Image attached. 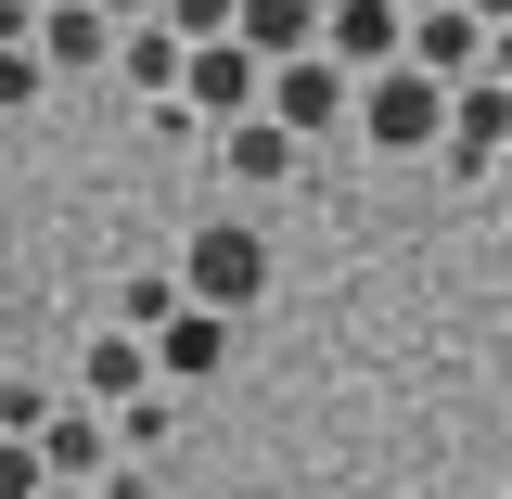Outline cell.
Masks as SVG:
<instances>
[{"label":"cell","instance_id":"obj_3","mask_svg":"<svg viewBox=\"0 0 512 499\" xmlns=\"http://www.w3.org/2000/svg\"><path fill=\"white\" fill-rule=\"evenodd\" d=\"M256 103H269V116L295 128V141H320V128H346V116H359V77H346L333 52H282Z\"/></svg>","mask_w":512,"mask_h":499},{"label":"cell","instance_id":"obj_28","mask_svg":"<svg viewBox=\"0 0 512 499\" xmlns=\"http://www.w3.org/2000/svg\"><path fill=\"white\" fill-rule=\"evenodd\" d=\"M397 13H436V0H397Z\"/></svg>","mask_w":512,"mask_h":499},{"label":"cell","instance_id":"obj_23","mask_svg":"<svg viewBox=\"0 0 512 499\" xmlns=\"http://www.w3.org/2000/svg\"><path fill=\"white\" fill-rule=\"evenodd\" d=\"M487 77H512V26H487Z\"/></svg>","mask_w":512,"mask_h":499},{"label":"cell","instance_id":"obj_10","mask_svg":"<svg viewBox=\"0 0 512 499\" xmlns=\"http://www.w3.org/2000/svg\"><path fill=\"white\" fill-rule=\"evenodd\" d=\"M141 384H154V333L103 320V333L77 346V397H90V410H116V397H141Z\"/></svg>","mask_w":512,"mask_h":499},{"label":"cell","instance_id":"obj_26","mask_svg":"<svg viewBox=\"0 0 512 499\" xmlns=\"http://www.w3.org/2000/svg\"><path fill=\"white\" fill-rule=\"evenodd\" d=\"M39 499H103V487H39Z\"/></svg>","mask_w":512,"mask_h":499},{"label":"cell","instance_id":"obj_11","mask_svg":"<svg viewBox=\"0 0 512 499\" xmlns=\"http://www.w3.org/2000/svg\"><path fill=\"white\" fill-rule=\"evenodd\" d=\"M116 77L141 90V103H180V77H192V39L167 26V13H141V26H116Z\"/></svg>","mask_w":512,"mask_h":499},{"label":"cell","instance_id":"obj_25","mask_svg":"<svg viewBox=\"0 0 512 499\" xmlns=\"http://www.w3.org/2000/svg\"><path fill=\"white\" fill-rule=\"evenodd\" d=\"M474 13H487V26H512V0H474Z\"/></svg>","mask_w":512,"mask_h":499},{"label":"cell","instance_id":"obj_5","mask_svg":"<svg viewBox=\"0 0 512 499\" xmlns=\"http://www.w3.org/2000/svg\"><path fill=\"white\" fill-rule=\"evenodd\" d=\"M436 154L461 167V180L500 167V154H512V77H461V90H448V141H436Z\"/></svg>","mask_w":512,"mask_h":499},{"label":"cell","instance_id":"obj_9","mask_svg":"<svg viewBox=\"0 0 512 499\" xmlns=\"http://www.w3.org/2000/svg\"><path fill=\"white\" fill-rule=\"evenodd\" d=\"M231 333H244L231 308H180L167 333H154V384H218L231 372Z\"/></svg>","mask_w":512,"mask_h":499},{"label":"cell","instance_id":"obj_7","mask_svg":"<svg viewBox=\"0 0 512 499\" xmlns=\"http://www.w3.org/2000/svg\"><path fill=\"white\" fill-rule=\"evenodd\" d=\"M320 52L346 64V77H372V64L410 52V13L397 0H320Z\"/></svg>","mask_w":512,"mask_h":499},{"label":"cell","instance_id":"obj_14","mask_svg":"<svg viewBox=\"0 0 512 499\" xmlns=\"http://www.w3.org/2000/svg\"><path fill=\"white\" fill-rule=\"evenodd\" d=\"M231 39H244L256 64H282V52H320V0H244V13H231Z\"/></svg>","mask_w":512,"mask_h":499},{"label":"cell","instance_id":"obj_20","mask_svg":"<svg viewBox=\"0 0 512 499\" xmlns=\"http://www.w3.org/2000/svg\"><path fill=\"white\" fill-rule=\"evenodd\" d=\"M154 13H167L180 39H231V13H244V0H154Z\"/></svg>","mask_w":512,"mask_h":499},{"label":"cell","instance_id":"obj_27","mask_svg":"<svg viewBox=\"0 0 512 499\" xmlns=\"http://www.w3.org/2000/svg\"><path fill=\"white\" fill-rule=\"evenodd\" d=\"M487 180H500V192H512V154H500V167H487Z\"/></svg>","mask_w":512,"mask_h":499},{"label":"cell","instance_id":"obj_8","mask_svg":"<svg viewBox=\"0 0 512 499\" xmlns=\"http://www.w3.org/2000/svg\"><path fill=\"white\" fill-rule=\"evenodd\" d=\"M410 64H423V77H448V90H461V77H487V13H474V0L410 13Z\"/></svg>","mask_w":512,"mask_h":499},{"label":"cell","instance_id":"obj_22","mask_svg":"<svg viewBox=\"0 0 512 499\" xmlns=\"http://www.w3.org/2000/svg\"><path fill=\"white\" fill-rule=\"evenodd\" d=\"M90 487H103V499H154V474H141V461H103Z\"/></svg>","mask_w":512,"mask_h":499},{"label":"cell","instance_id":"obj_2","mask_svg":"<svg viewBox=\"0 0 512 499\" xmlns=\"http://www.w3.org/2000/svg\"><path fill=\"white\" fill-rule=\"evenodd\" d=\"M180 295L244 320L256 295H269V231H256V218H205V231L180 244Z\"/></svg>","mask_w":512,"mask_h":499},{"label":"cell","instance_id":"obj_18","mask_svg":"<svg viewBox=\"0 0 512 499\" xmlns=\"http://www.w3.org/2000/svg\"><path fill=\"white\" fill-rule=\"evenodd\" d=\"M39 90H52V52H0V116H26Z\"/></svg>","mask_w":512,"mask_h":499},{"label":"cell","instance_id":"obj_6","mask_svg":"<svg viewBox=\"0 0 512 499\" xmlns=\"http://www.w3.org/2000/svg\"><path fill=\"white\" fill-rule=\"evenodd\" d=\"M256 90H269V64L244 52V39H192V77H180V103L205 128H231V116H256Z\"/></svg>","mask_w":512,"mask_h":499},{"label":"cell","instance_id":"obj_15","mask_svg":"<svg viewBox=\"0 0 512 499\" xmlns=\"http://www.w3.org/2000/svg\"><path fill=\"white\" fill-rule=\"evenodd\" d=\"M103 423H116V461H154V448H167V423H180V397H167V384H141V397H116Z\"/></svg>","mask_w":512,"mask_h":499},{"label":"cell","instance_id":"obj_1","mask_svg":"<svg viewBox=\"0 0 512 499\" xmlns=\"http://www.w3.org/2000/svg\"><path fill=\"white\" fill-rule=\"evenodd\" d=\"M359 141H372V154H436L448 141V77H423V64L397 52V64H372V77H359Z\"/></svg>","mask_w":512,"mask_h":499},{"label":"cell","instance_id":"obj_12","mask_svg":"<svg viewBox=\"0 0 512 499\" xmlns=\"http://www.w3.org/2000/svg\"><path fill=\"white\" fill-rule=\"evenodd\" d=\"M39 461H52V487H90V474L116 461V423H103L90 397H64L52 423H39Z\"/></svg>","mask_w":512,"mask_h":499},{"label":"cell","instance_id":"obj_13","mask_svg":"<svg viewBox=\"0 0 512 499\" xmlns=\"http://www.w3.org/2000/svg\"><path fill=\"white\" fill-rule=\"evenodd\" d=\"M39 52H52V77L116 64V13H103V0H52V13H39Z\"/></svg>","mask_w":512,"mask_h":499},{"label":"cell","instance_id":"obj_24","mask_svg":"<svg viewBox=\"0 0 512 499\" xmlns=\"http://www.w3.org/2000/svg\"><path fill=\"white\" fill-rule=\"evenodd\" d=\"M103 13H116V26H141V13H154V0H103Z\"/></svg>","mask_w":512,"mask_h":499},{"label":"cell","instance_id":"obj_4","mask_svg":"<svg viewBox=\"0 0 512 499\" xmlns=\"http://www.w3.org/2000/svg\"><path fill=\"white\" fill-rule=\"evenodd\" d=\"M205 167H218V180H231V192H282V180H295V167H308V141H295V128L269 116V103H256V116H231V128H205Z\"/></svg>","mask_w":512,"mask_h":499},{"label":"cell","instance_id":"obj_21","mask_svg":"<svg viewBox=\"0 0 512 499\" xmlns=\"http://www.w3.org/2000/svg\"><path fill=\"white\" fill-rule=\"evenodd\" d=\"M0 52H39V0H0Z\"/></svg>","mask_w":512,"mask_h":499},{"label":"cell","instance_id":"obj_19","mask_svg":"<svg viewBox=\"0 0 512 499\" xmlns=\"http://www.w3.org/2000/svg\"><path fill=\"white\" fill-rule=\"evenodd\" d=\"M52 487V461H39V436H0V499H39Z\"/></svg>","mask_w":512,"mask_h":499},{"label":"cell","instance_id":"obj_16","mask_svg":"<svg viewBox=\"0 0 512 499\" xmlns=\"http://www.w3.org/2000/svg\"><path fill=\"white\" fill-rule=\"evenodd\" d=\"M180 308H192V295H180V269H128V282H116V320H128V333H167Z\"/></svg>","mask_w":512,"mask_h":499},{"label":"cell","instance_id":"obj_17","mask_svg":"<svg viewBox=\"0 0 512 499\" xmlns=\"http://www.w3.org/2000/svg\"><path fill=\"white\" fill-rule=\"evenodd\" d=\"M64 397H52V372H0V436H39Z\"/></svg>","mask_w":512,"mask_h":499},{"label":"cell","instance_id":"obj_29","mask_svg":"<svg viewBox=\"0 0 512 499\" xmlns=\"http://www.w3.org/2000/svg\"><path fill=\"white\" fill-rule=\"evenodd\" d=\"M39 13H52V0H39Z\"/></svg>","mask_w":512,"mask_h":499}]
</instances>
